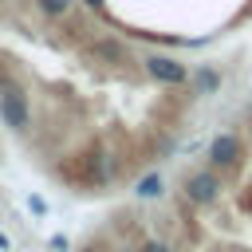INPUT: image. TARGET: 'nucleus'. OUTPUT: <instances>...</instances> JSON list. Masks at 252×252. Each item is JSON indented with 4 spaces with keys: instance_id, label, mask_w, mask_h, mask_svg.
<instances>
[{
    "instance_id": "nucleus-1",
    "label": "nucleus",
    "mask_w": 252,
    "mask_h": 252,
    "mask_svg": "<svg viewBox=\"0 0 252 252\" xmlns=\"http://www.w3.org/2000/svg\"><path fill=\"white\" fill-rule=\"evenodd\" d=\"M0 122H4L8 130H28V122H32V106H28L24 83L0 91Z\"/></svg>"
},
{
    "instance_id": "nucleus-2",
    "label": "nucleus",
    "mask_w": 252,
    "mask_h": 252,
    "mask_svg": "<svg viewBox=\"0 0 252 252\" xmlns=\"http://www.w3.org/2000/svg\"><path fill=\"white\" fill-rule=\"evenodd\" d=\"M240 158H244V142L236 134H217L209 142V165L213 169H232Z\"/></svg>"
},
{
    "instance_id": "nucleus-3",
    "label": "nucleus",
    "mask_w": 252,
    "mask_h": 252,
    "mask_svg": "<svg viewBox=\"0 0 252 252\" xmlns=\"http://www.w3.org/2000/svg\"><path fill=\"white\" fill-rule=\"evenodd\" d=\"M146 75L158 79V83H165V87H181V83L189 79L185 63H177V59H169V55H146Z\"/></svg>"
},
{
    "instance_id": "nucleus-4",
    "label": "nucleus",
    "mask_w": 252,
    "mask_h": 252,
    "mask_svg": "<svg viewBox=\"0 0 252 252\" xmlns=\"http://www.w3.org/2000/svg\"><path fill=\"white\" fill-rule=\"evenodd\" d=\"M79 165H83V173H79L83 185H106L114 177V161L106 150H91L87 158H79Z\"/></svg>"
},
{
    "instance_id": "nucleus-5",
    "label": "nucleus",
    "mask_w": 252,
    "mask_h": 252,
    "mask_svg": "<svg viewBox=\"0 0 252 252\" xmlns=\"http://www.w3.org/2000/svg\"><path fill=\"white\" fill-rule=\"evenodd\" d=\"M217 193H220L217 173L197 169V173H189V177H185V197H189L193 205H213V201H217Z\"/></svg>"
},
{
    "instance_id": "nucleus-6",
    "label": "nucleus",
    "mask_w": 252,
    "mask_h": 252,
    "mask_svg": "<svg viewBox=\"0 0 252 252\" xmlns=\"http://www.w3.org/2000/svg\"><path fill=\"white\" fill-rule=\"evenodd\" d=\"M87 55H94V59H102V63H130L126 43H118V39H110V35L91 39V43H87Z\"/></svg>"
},
{
    "instance_id": "nucleus-7",
    "label": "nucleus",
    "mask_w": 252,
    "mask_h": 252,
    "mask_svg": "<svg viewBox=\"0 0 252 252\" xmlns=\"http://www.w3.org/2000/svg\"><path fill=\"white\" fill-rule=\"evenodd\" d=\"M161 189H165L161 173H146V177L138 181V189H134V193H138L142 201H154V197H161Z\"/></svg>"
},
{
    "instance_id": "nucleus-8",
    "label": "nucleus",
    "mask_w": 252,
    "mask_h": 252,
    "mask_svg": "<svg viewBox=\"0 0 252 252\" xmlns=\"http://www.w3.org/2000/svg\"><path fill=\"white\" fill-rule=\"evenodd\" d=\"M71 4H75V0H35V8H39L47 20H67V16H71Z\"/></svg>"
},
{
    "instance_id": "nucleus-9",
    "label": "nucleus",
    "mask_w": 252,
    "mask_h": 252,
    "mask_svg": "<svg viewBox=\"0 0 252 252\" xmlns=\"http://www.w3.org/2000/svg\"><path fill=\"white\" fill-rule=\"evenodd\" d=\"M197 87H201L205 94H213V91L220 87V75H217L213 67H201V71H197Z\"/></svg>"
},
{
    "instance_id": "nucleus-10",
    "label": "nucleus",
    "mask_w": 252,
    "mask_h": 252,
    "mask_svg": "<svg viewBox=\"0 0 252 252\" xmlns=\"http://www.w3.org/2000/svg\"><path fill=\"white\" fill-rule=\"evenodd\" d=\"M142 252H173V248H169L165 240H146V244H142Z\"/></svg>"
},
{
    "instance_id": "nucleus-11",
    "label": "nucleus",
    "mask_w": 252,
    "mask_h": 252,
    "mask_svg": "<svg viewBox=\"0 0 252 252\" xmlns=\"http://www.w3.org/2000/svg\"><path fill=\"white\" fill-rule=\"evenodd\" d=\"M28 205H32V213H39V217H43V213H47V201H43V197H32V201H28Z\"/></svg>"
},
{
    "instance_id": "nucleus-12",
    "label": "nucleus",
    "mask_w": 252,
    "mask_h": 252,
    "mask_svg": "<svg viewBox=\"0 0 252 252\" xmlns=\"http://www.w3.org/2000/svg\"><path fill=\"white\" fill-rule=\"evenodd\" d=\"M83 4H87L91 12H98V8H102V0H83Z\"/></svg>"
},
{
    "instance_id": "nucleus-13",
    "label": "nucleus",
    "mask_w": 252,
    "mask_h": 252,
    "mask_svg": "<svg viewBox=\"0 0 252 252\" xmlns=\"http://www.w3.org/2000/svg\"><path fill=\"white\" fill-rule=\"evenodd\" d=\"M0 248H8V236H4V232H0Z\"/></svg>"
},
{
    "instance_id": "nucleus-14",
    "label": "nucleus",
    "mask_w": 252,
    "mask_h": 252,
    "mask_svg": "<svg viewBox=\"0 0 252 252\" xmlns=\"http://www.w3.org/2000/svg\"><path fill=\"white\" fill-rule=\"evenodd\" d=\"M83 252H98V248H83Z\"/></svg>"
}]
</instances>
